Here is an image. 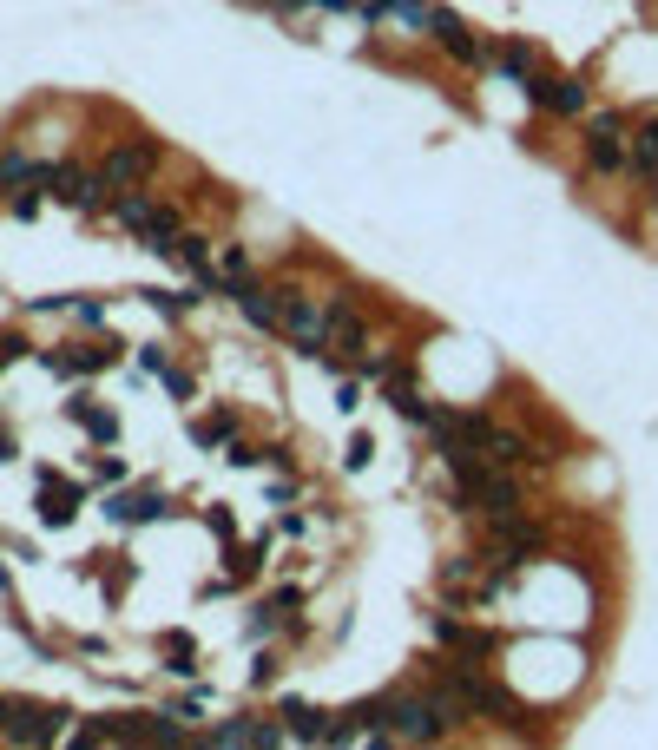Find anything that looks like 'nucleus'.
<instances>
[{"label":"nucleus","mask_w":658,"mask_h":750,"mask_svg":"<svg viewBox=\"0 0 658 750\" xmlns=\"http://www.w3.org/2000/svg\"><path fill=\"white\" fill-rule=\"evenodd\" d=\"M277 14H283V20H297V14H323V0H277Z\"/></svg>","instance_id":"nucleus-31"},{"label":"nucleus","mask_w":658,"mask_h":750,"mask_svg":"<svg viewBox=\"0 0 658 750\" xmlns=\"http://www.w3.org/2000/svg\"><path fill=\"white\" fill-rule=\"evenodd\" d=\"M487 73H501V79H514V86H527L533 73H540V60H533V47H494V66Z\"/></svg>","instance_id":"nucleus-22"},{"label":"nucleus","mask_w":658,"mask_h":750,"mask_svg":"<svg viewBox=\"0 0 658 750\" xmlns=\"http://www.w3.org/2000/svg\"><path fill=\"white\" fill-rule=\"evenodd\" d=\"M165 389H172V395H178V402H191V389H198V382H191V375H185V369H165Z\"/></svg>","instance_id":"nucleus-29"},{"label":"nucleus","mask_w":658,"mask_h":750,"mask_svg":"<svg viewBox=\"0 0 658 750\" xmlns=\"http://www.w3.org/2000/svg\"><path fill=\"white\" fill-rule=\"evenodd\" d=\"M626 172L639 178V185H652V178H658V119L632 125V145H626Z\"/></svg>","instance_id":"nucleus-17"},{"label":"nucleus","mask_w":658,"mask_h":750,"mask_svg":"<svg viewBox=\"0 0 658 750\" xmlns=\"http://www.w3.org/2000/svg\"><path fill=\"white\" fill-rule=\"evenodd\" d=\"M158 165H165V145L158 139H119L106 145V158H99V178H106L112 191H139L158 178Z\"/></svg>","instance_id":"nucleus-6"},{"label":"nucleus","mask_w":658,"mask_h":750,"mask_svg":"<svg viewBox=\"0 0 658 750\" xmlns=\"http://www.w3.org/2000/svg\"><path fill=\"white\" fill-rule=\"evenodd\" d=\"M79 514V487H66V481H40V520H47V527H66V520Z\"/></svg>","instance_id":"nucleus-19"},{"label":"nucleus","mask_w":658,"mask_h":750,"mask_svg":"<svg viewBox=\"0 0 658 750\" xmlns=\"http://www.w3.org/2000/svg\"><path fill=\"white\" fill-rule=\"evenodd\" d=\"M428 40H435L455 66H494V47H501V40H481L455 7H428Z\"/></svg>","instance_id":"nucleus-7"},{"label":"nucleus","mask_w":658,"mask_h":750,"mask_svg":"<svg viewBox=\"0 0 658 750\" xmlns=\"http://www.w3.org/2000/svg\"><path fill=\"white\" fill-rule=\"evenodd\" d=\"M14 454H20V441L7 435V428H0V461H14Z\"/></svg>","instance_id":"nucleus-35"},{"label":"nucleus","mask_w":658,"mask_h":750,"mask_svg":"<svg viewBox=\"0 0 658 750\" xmlns=\"http://www.w3.org/2000/svg\"><path fill=\"white\" fill-rule=\"evenodd\" d=\"M231 297H237V310L251 316L257 329H270V336L283 329V290H270V283H257V277H251V283H237Z\"/></svg>","instance_id":"nucleus-15"},{"label":"nucleus","mask_w":658,"mask_h":750,"mask_svg":"<svg viewBox=\"0 0 658 750\" xmlns=\"http://www.w3.org/2000/svg\"><path fill=\"white\" fill-rule=\"evenodd\" d=\"M165 658H172V672H185V678L198 672V645H191L185 632H165Z\"/></svg>","instance_id":"nucleus-25"},{"label":"nucleus","mask_w":658,"mask_h":750,"mask_svg":"<svg viewBox=\"0 0 658 750\" xmlns=\"http://www.w3.org/2000/svg\"><path fill=\"white\" fill-rule=\"evenodd\" d=\"M277 718L297 744H349V718H329V711H316V704H303V698H283Z\"/></svg>","instance_id":"nucleus-11"},{"label":"nucleus","mask_w":658,"mask_h":750,"mask_svg":"<svg viewBox=\"0 0 658 750\" xmlns=\"http://www.w3.org/2000/svg\"><path fill=\"white\" fill-rule=\"evenodd\" d=\"M191 441H198V448H231V441H237V415H231V408H218V415L191 422Z\"/></svg>","instance_id":"nucleus-23"},{"label":"nucleus","mask_w":658,"mask_h":750,"mask_svg":"<svg viewBox=\"0 0 658 750\" xmlns=\"http://www.w3.org/2000/svg\"><path fill=\"white\" fill-rule=\"evenodd\" d=\"M112 218L126 224V231L139 237L145 250H158V257H172L178 231H185V224H178V211H172V204L145 198V191H119V198H112Z\"/></svg>","instance_id":"nucleus-3"},{"label":"nucleus","mask_w":658,"mask_h":750,"mask_svg":"<svg viewBox=\"0 0 658 750\" xmlns=\"http://www.w3.org/2000/svg\"><path fill=\"white\" fill-rule=\"evenodd\" d=\"M139 362H145V369H152V375H165V369H172V356H165V349H158V343H145V349H139Z\"/></svg>","instance_id":"nucleus-32"},{"label":"nucleus","mask_w":658,"mask_h":750,"mask_svg":"<svg viewBox=\"0 0 658 750\" xmlns=\"http://www.w3.org/2000/svg\"><path fill=\"white\" fill-rule=\"evenodd\" d=\"M632 112L619 106H593L580 119V158H586V172L593 178H619L626 172V145H632Z\"/></svg>","instance_id":"nucleus-1"},{"label":"nucleus","mask_w":658,"mask_h":750,"mask_svg":"<svg viewBox=\"0 0 658 750\" xmlns=\"http://www.w3.org/2000/svg\"><path fill=\"white\" fill-rule=\"evenodd\" d=\"M520 93H527V106L553 112V119H586V112H593V93H586L580 73H547V66H540Z\"/></svg>","instance_id":"nucleus-8"},{"label":"nucleus","mask_w":658,"mask_h":750,"mask_svg":"<svg viewBox=\"0 0 658 750\" xmlns=\"http://www.w3.org/2000/svg\"><path fill=\"white\" fill-rule=\"evenodd\" d=\"M547 553V527L533 514H501V520H487V560L494 566H527V560H540Z\"/></svg>","instance_id":"nucleus-4"},{"label":"nucleus","mask_w":658,"mask_h":750,"mask_svg":"<svg viewBox=\"0 0 658 750\" xmlns=\"http://www.w3.org/2000/svg\"><path fill=\"white\" fill-rule=\"evenodd\" d=\"M329 349H343L349 362L376 349V336H369V316H362V303L349 297V290H343V297H329Z\"/></svg>","instance_id":"nucleus-12"},{"label":"nucleus","mask_w":658,"mask_h":750,"mask_svg":"<svg viewBox=\"0 0 658 750\" xmlns=\"http://www.w3.org/2000/svg\"><path fill=\"white\" fill-rule=\"evenodd\" d=\"M47 191L60 204H73V211H99L112 185L99 178V165H73V158H66V165H47Z\"/></svg>","instance_id":"nucleus-10"},{"label":"nucleus","mask_w":658,"mask_h":750,"mask_svg":"<svg viewBox=\"0 0 658 750\" xmlns=\"http://www.w3.org/2000/svg\"><path fill=\"white\" fill-rule=\"evenodd\" d=\"M106 514L126 520V527H139V520H165L172 514V500L165 494H119V500H106Z\"/></svg>","instance_id":"nucleus-18"},{"label":"nucleus","mask_w":658,"mask_h":750,"mask_svg":"<svg viewBox=\"0 0 658 750\" xmlns=\"http://www.w3.org/2000/svg\"><path fill=\"white\" fill-rule=\"evenodd\" d=\"M112 356H119L112 343H79V349H47L40 362L53 375H99V369H112Z\"/></svg>","instance_id":"nucleus-16"},{"label":"nucleus","mask_w":658,"mask_h":750,"mask_svg":"<svg viewBox=\"0 0 658 750\" xmlns=\"http://www.w3.org/2000/svg\"><path fill=\"white\" fill-rule=\"evenodd\" d=\"M172 257H178L185 270H198V277H211V264H218V250H211V237H204V231H178Z\"/></svg>","instance_id":"nucleus-21"},{"label":"nucleus","mask_w":658,"mask_h":750,"mask_svg":"<svg viewBox=\"0 0 658 750\" xmlns=\"http://www.w3.org/2000/svg\"><path fill=\"white\" fill-rule=\"evenodd\" d=\"M455 711L435 691H395L389 698V744H448L455 737Z\"/></svg>","instance_id":"nucleus-2"},{"label":"nucleus","mask_w":658,"mask_h":750,"mask_svg":"<svg viewBox=\"0 0 658 750\" xmlns=\"http://www.w3.org/2000/svg\"><path fill=\"white\" fill-rule=\"evenodd\" d=\"M145 303H152L158 316H185L191 310V297H172V290H145Z\"/></svg>","instance_id":"nucleus-26"},{"label":"nucleus","mask_w":658,"mask_h":750,"mask_svg":"<svg viewBox=\"0 0 658 750\" xmlns=\"http://www.w3.org/2000/svg\"><path fill=\"white\" fill-rule=\"evenodd\" d=\"M14 185H47V165H33L27 152H0V191Z\"/></svg>","instance_id":"nucleus-24"},{"label":"nucleus","mask_w":658,"mask_h":750,"mask_svg":"<svg viewBox=\"0 0 658 750\" xmlns=\"http://www.w3.org/2000/svg\"><path fill=\"white\" fill-rule=\"evenodd\" d=\"M73 316H79V323H86V329H99V323H106V310H99L93 297H79V303H73Z\"/></svg>","instance_id":"nucleus-30"},{"label":"nucleus","mask_w":658,"mask_h":750,"mask_svg":"<svg viewBox=\"0 0 658 750\" xmlns=\"http://www.w3.org/2000/svg\"><path fill=\"white\" fill-rule=\"evenodd\" d=\"M336 408H343V415H356V408H362V389L349 382V375H343V389H336Z\"/></svg>","instance_id":"nucleus-33"},{"label":"nucleus","mask_w":658,"mask_h":750,"mask_svg":"<svg viewBox=\"0 0 658 750\" xmlns=\"http://www.w3.org/2000/svg\"><path fill=\"white\" fill-rule=\"evenodd\" d=\"M60 731H66V711H60V704L0 698V737H14V744H53Z\"/></svg>","instance_id":"nucleus-9"},{"label":"nucleus","mask_w":658,"mask_h":750,"mask_svg":"<svg viewBox=\"0 0 658 750\" xmlns=\"http://www.w3.org/2000/svg\"><path fill=\"white\" fill-rule=\"evenodd\" d=\"M487 461H494V468H514V474H527V468H547L553 454L540 448V441H533L527 428H501V422H494V435H487Z\"/></svg>","instance_id":"nucleus-13"},{"label":"nucleus","mask_w":658,"mask_h":750,"mask_svg":"<svg viewBox=\"0 0 658 750\" xmlns=\"http://www.w3.org/2000/svg\"><path fill=\"white\" fill-rule=\"evenodd\" d=\"M66 415H73V422L86 428V435H93L99 448H106V441H119V422H112V415L93 402V395H73V402H66Z\"/></svg>","instance_id":"nucleus-20"},{"label":"nucleus","mask_w":658,"mask_h":750,"mask_svg":"<svg viewBox=\"0 0 658 750\" xmlns=\"http://www.w3.org/2000/svg\"><path fill=\"white\" fill-rule=\"evenodd\" d=\"M277 336H290L303 356L329 349V297H316V290H297V283H283V329H277Z\"/></svg>","instance_id":"nucleus-5"},{"label":"nucleus","mask_w":658,"mask_h":750,"mask_svg":"<svg viewBox=\"0 0 658 750\" xmlns=\"http://www.w3.org/2000/svg\"><path fill=\"white\" fill-rule=\"evenodd\" d=\"M645 198H652V211H658V178H652V185H645Z\"/></svg>","instance_id":"nucleus-36"},{"label":"nucleus","mask_w":658,"mask_h":750,"mask_svg":"<svg viewBox=\"0 0 658 750\" xmlns=\"http://www.w3.org/2000/svg\"><path fill=\"white\" fill-rule=\"evenodd\" d=\"M40 191L47 185H14V218H33V211H40Z\"/></svg>","instance_id":"nucleus-27"},{"label":"nucleus","mask_w":658,"mask_h":750,"mask_svg":"<svg viewBox=\"0 0 658 750\" xmlns=\"http://www.w3.org/2000/svg\"><path fill=\"white\" fill-rule=\"evenodd\" d=\"M93 474H99V481H126V461H112V454H99V461H93Z\"/></svg>","instance_id":"nucleus-34"},{"label":"nucleus","mask_w":658,"mask_h":750,"mask_svg":"<svg viewBox=\"0 0 658 750\" xmlns=\"http://www.w3.org/2000/svg\"><path fill=\"white\" fill-rule=\"evenodd\" d=\"M283 724H264V718H224L218 731H204V744L211 750H224V744H257V750H270V744H283Z\"/></svg>","instance_id":"nucleus-14"},{"label":"nucleus","mask_w":658,"mask_h":750,"mask_svg":"<svg viewBox=\"0 0 658 750\" xmlns=\"http://www.w3.org/2000/svg\"><path fill=\"white\" fill-rule=\"evenodd\" d=\"M27 356V336H14V329H0V369H7V362H20Z\"/></svg>","instance_id":"nucleus-28"}]
</instances>
